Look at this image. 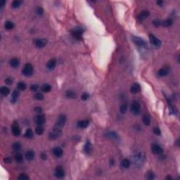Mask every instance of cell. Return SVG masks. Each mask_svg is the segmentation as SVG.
I'll return each instance as SVG.
<instances>
[{
	"instance_id": "3",
	"label": "cell",
	"mask_w": 180,
	"mask_h": 180,
	"mask_svg": "<svg viewBox=\"0 0 180 180\" xmlns=\"http://www.w3.org/2000/svg\"><path fill=\"white\" fill-rule=\"evenodd\" d=\"M73 37H74L75 38L80 40L82 39V35L83 33V30L81 28H73V30L71 32Z\"/></svg>"
},
{
	"instance_id": "13",
	"label": "cell",
	"mask_w": 180,
	"mask_h": 180,
	"mask_svg": "<svg viewBox=\"0 0 180 180\" xmlns=\"http://www.w3.org/2000/svg\"><path fill=\"white\" fill-rule=\"evenodd\" d=\"M56 60L55 59H52L48 61L46 67L49 70H54L56 67Z\"/></svg>"
},
{
	"instance_id": "18",
	"label": "cell",
	"mask_w": 180,
	"mask_h": 180,
	"mask_svg": "<svg viewBox=\"0 0 180 180\" xmlns=\"http://www.w3.org/2000/svg\"><path fill=\"white\" fill-rule=\"evenodd\" d=\"M9 63H10V65H11V67L16 68L18 67V65H19V64H20V61H19V60H18V59H16V58H13V59H11L10 60Z\"/></svg>"
},
{
	"instance_id": "33",
	"label": "cell",
	"mask_w": 180,
	"mask_h": 180,
	"mask_svg": "<svg viewBox=\"0 0 180 180\" xmlns=\"http://www.w3.org/2000/svg\"><path fill=\"white\" fill-rule=\"evenodd\" d=\"M107 137H110L111 139H117L118 138V134L115 132H108L107 134Z\"/></svg>"
},
{
	"instance_id": "16",
	"label": "cell",
	"mask_w": 180,
	"mask_h": 180,
	"mask_svg": "<svg viewBox=\"0 0 180 180\" xmlns=\"http://www.w3.org/2000/svg\"><path fill=\"white\" fill-rule=\"evenodd\" d=\"M133 42L137 45V46H143L146 45V42L141 39L139 37H133Z\"/></svg>"
},
{
	"instance_id": "46",
	"label": "cell",
	"mask_w": 180,
	"mask_h": 180,
	"mask_svg": "<svg viewBox=\"0 0 180 180\" xmlns=\"http://www.w3.org/2000/svg\"><path fill=\"white\" fill-rule=\"evenodd\" d=\"M5 83L8 85H10L13 83V80L11 78H6L5 80Z\"/></svg>"
},
{
	"instance_id": "21",
	"label": "cell",
	"mask_w": 180,
	"mask_h": 180,
	"mask_svg": "<svg viewBox=\"0 0 180 180\" xmlns=\"http://www.w3.org/2000/svg\"><path fill=\"white\" fill-rule=\"evenodd\" d=\"M143 124L145 125H147V126L150 125V124H151V118H150V116L146 114V115H143Z\"/></svg>"
},
{
	"instance_id": "50",
	"label": "cell",
	"mask_w": 180,
	"mask_h": 180,
	"mask_svg": "<svg viewBox=\"0 0 180 180\" xmlns=\"http://www.w3.org/2000/svg\"><path fill=\"white\" fill-rule=\"evenodd\" d=\"M5 3H6V1H1V4H0L1 7L4 6V4H5Z\"/></svg>"
},
{
	"instance_id": "20",
	"label": "cell",
	"mask_w": 180,
	"mask_h": 180,
	"mask_svg": "<svg viewBox=\"0 0 180 180\" xmlns=\"http://www.w3.org/2000/svg\"><path fill=\"white\" fill-rule=\"evenodd\" d=\"M18 97H19V92L17 91V90H14V91L13 92L12 94H11V101L13 103L16 102V101H17V99H18Z\"/></svg>"
},
{
	"instance_id": "31",
	"label": "cell",
	"mask_w": 180,
	"mask_h": 180,
	"mask_svg": "<svg viewBox=\"0 0 180 180\" xmlns=\"http://www.w3.org/2000/svg\"><path fill=\"white\" fill-rule=\"evenodd\" d=\"M127 108H128V105H127V103H124V104H122V105L120 106V113H121L122 114L125 113L127 112Z\"/></svg>"
},
{
	"instance_id": "5",
	"label": "cell",
	"mask_w": 180,
	"mask_h": 180,
	"mask_svg": "<svg viewBox=\"0 0 180 180\" xmlns=\"http://www.w3.org/2000/svg\"><path fill=\"white\" fill-rule=\"evenodd\" d=\"M149 40H150V42L151 43L154 45L156 47H159L161 46V42H160V40H158L156 37H155L152 34H150L149 35Z\"/></svg>"
},
{
	"instance_id": "30",
	"label": "cell",
	"mask_w": 180,
	"mask_h": 180,
	"mask_svg": "<svg viewBox=\"0 0 180 180\" xmlns=\"http://www.w3.org/2000/svg\"><path fill=\"white\" fill-rule=\"evenodd\" d=\"M14 158H15L16 161L17 162H19V163L22 162L23 160V158L22 154H21V153H17L15 155Z\"/></svg>"
},
{
	"instance_id": "22",
	"label": "cell",
	"mask_w": 180,
	"mask_h": 180,
	"mask_svg": "<svg viewBox=\"0 0 180 180\" xmlns=\"http://www.w3.org/2000/svg\"><path fill=\"white\" fill-rule=\"evenodd\" d=\"M4 27L6 30H12L14 28V24L13 22H11L10 20H8V21L5 22Z\"/></svg>"
},
{
	"instance_id": "49",
	"label": "cell",
	"mask_w": 180,
	"mask_h": 180,
	"mask_svg": "<svg viewBox=\"0 0 180 180\" xmlns=\"http://www.w3.org/2000/svg\"><path fill=\"white\" fill-rule=\"evenodd\" d=\"M156 4H157L158 5H159V6H162V4H163V1H158L156 2Z\"/></svg>"
},
{
	"instance_id": "27",
	"label": "cell",
	"mask_w": 180,
	"mask_h": 180,
	"mask_svg": "<svg viewBox=\"0 0 180 180\" xmlns=\"http://www.w3.org/2000/svg\"><path fill=\"white\" fill-rule=\"evenodd\" d=\"M26 88H27V87H26V84L25 82H20L17 84V89L20 91H25L26 89Z\"/></svg>"
},
{
	"instance_id": "42",
	"label": "cell",
	"mask_w": 180,
	"mask_h": 180,
	"mask_svg": "<svg viewBox=\"0 0 180 180\" xmlns=\"http://www.w3.org/2000/svg\"><path fill=\"white\" fill-rule=\"evenodd\" d=\"M36 12H37V14H38V15H42L43 14V13H44V10H43V9L42 8V7H38L37 9V10H36Z\"/></svg>"
},
{
	"instance_id": "2",
	"label": "cell",
	"mask_w": 180,
	"mask_h": 180,
	"mask_svg": "<svg viewBox=\"0 0 180 180\" xmlns=\"http://www.w3.org/2000/svg\"><path fill=\"white\" fill-rule=\"evenodd\" d=\"M22 73L26 77H29L33 73V67L30 63H27L25 65L23 69L22 70Z\"/></svg>"
},
{
	"instance_id": "35",
	"label": "cell",
	"mask_w": 180,
	"mask_h": 180,
	"mask_svg": "<svg viewBox=\"0 0 180 180\" xmlns=\"http://www.w3.org/2000/svg\"><path fill=\"white\" fill-rule=\"evenodd\" d=\"M35 132H36L38 135L42 134L43 132H44V128L42 127V126L38 125V126L36 127V129H35Z\"/></svg>"
},
{
	"instance_id": "17",
	"label": "cell",
	"mask_w": 180,
	"mask_h": 180,
	"mask_svg": "<svg viewBox=\"0 0 180 180\" xmlns=\"http://www.w3.org/2000/svg\"><path fill=\"white\" fill-rule=\"evenodd\" d=\"M35 152L32 150H30V151H28L25 153V158L28 160H32L35 158Z\"/></svg>"
},
{
	"instance_id": "15",
	"label": "cell",
	"mask_w": 180,
	"mask_h": 180,
	"mask_svg": "<svg viewBox=\"0 0 180 180\" xmlns=\"http://www.w3.org/2000/svg\"><path fill=\"white\" fill-rule=\"evenodd\" d=\"M150 14L149 11H143L142 12H141L140 14L138 15V18L139 20H143L146 18H147L149 16Z\"/></svg>"
},
{
	"instance_id": "7",
	"label": "cell",
	"mask_w": 180,
	"mask_h": 180,
	"mask_svg": "<svg viewBox=\"0 0 180 180\" xmlns=\"http://www.w3.org/2000/svg\"><path fill=\"white\" fill-rule=\"evenodd\" d=\"M65 121H66V117L65 115H60V116L58 118V120H57V122L56 123V127H59V128H60L63 127L65 123Z\"/></svg>"
},
{
	"instance_id": "28",
	"label": "cell",
	"mask_w": 180,
	"mask_h": 180,
	"mask_svg": "<svg viewBox=\"0 0 180 180\" xmlns=\"http://www.w3.org/2000/svg\"><path fill=\"white\" fill-rule=\"evenodd\" d=\"M22 4V1L20 0H14L13 1V2L11 3V7L14 9H16L18 7H19Z\"/></svg>"
},
{
	"instance_id": "26",
	"label": "cell",
	"mask_w": 180,
	"mask_h": 180,
	"mask_svg": "<svg viewBox=\"0 0 180 180\" xmlns=\"http://www.w3.org/2000/svg\"><path fill=\"white\" fill-rule=\"evenodd\" d=\"M121 165L124 168H128L130 166V161L127 158L123 159L121 162Z\"/></svg>"
},
{
	"instance_id": "19",
	"label": "cell",
	"mask_w": 180,
	"mask_h": 180,
	"mask_svg": "<svg viewBox=\"0 0 180 180\" xmlns=\"http://www.w3.org/2000/svg\"><path fill=\"white\" fill-rule=\"evenodd\" d=\"M89 124V120H80L78 122V126L80 127V128H86Z\"/></svg>"
},
{
	"instance_id": "45",
	"label": "cell",
	"mask_w": 180,
	"mask_h": 180,
	"mask_svg": "<svg viewBox=\"0 0 180 180\" xmlns=\"http://www.w3.org/2000/svg\"><path fill=\"white\" fill-rule=\"evenodd\" d=\"M161 23H162V22H160V20H156L153 22V24L156 27H158V26H160V25H161Z\"/></svg>"
},
{
	"instance_id": "48",
	"label": "cell",
	"mask_w": 180,
	"mask_h": 180,
	"mask_svg": "<svg viewBox=\"0 0 180 180\" xmlns=\"http://www.w3.org/2000/svg\"><path fill=\"white\" fill-rule=\"evenodd\" d=\"M41 158H42V160H46V155L44 153H42L41 154Z\"/></svg>"
},
{
	"instance_id": "23",
	"label": "cell",
	"mask_w": 180,
	"mask_h": 180,
	"mask_svg": "<svg viewBox=\"0 0 180 180\" xmlns=\"http://www.w3.org/2000/svg\"><path fill=\"white\" fill-rule=\"evenodd\" d=\"M34 136V134H33V132L32 130L29 128L26 131H25V137L28 139H32Z\"/></svg>"
},
{
	"instance_id": "9",
	"label": "cell",
	"mask_w": 180,
	"mask_h": 180,
	"mask_svg": "<svg viewBox=\"0 0 180 180\" xmlns=\"http://www.w3.org/2000/svg\"><path fill=\"white\" fill-rule=\"evenodd\" d=\"M35 122L37 125H41L42 126L45 122H46V119H45V116L42 114H39L38 115H37L35 118Z\"/></svg>"
},
{
	"instance_id": "32",
	"label": "cell",
	"mask_w": 180,
	"mask_h": 180,
	"mask_svg": "<svg viewBox=\"0 0 180 180\" xmlns=\"http://www.w3.org/2000/svg\"><path fill=\"white\" fill-rule=\"evenodd\" d=\"M146 179L149 180H153L155 178V175L153 174V172H152L151 171H148L146 174V176H145Z\"/></svg>"
},
{
	"instance_id": "47",
	"label": "cell",
	"mask_w": 180,
	"mask_h": 180,
	"mask_svg": "<svg viewBox=\"0 0 180 180\" xmlns=\"http://www.w3.org/2000/svg\"><path fill=\"white\" fill-rule=\"evenodd\" d=\"M4 162H5V163L9 164V163H11V162L12 159H11L10 157H6V158H5L4 159Z\"/></svg>"
},
{
	"instance_id": "29",
	"label": "cell",
	"mask_w": 180,
	"mask_h": 180,
	"mask_svg": "<svg viewBox=\"0 0 180 180\" xmlns=\"http://www.w3.org/2000/svg\"><path fill=\"white\" fill-rule=\"evenodd\" d=\"M51 89V87L49 84H44L42 87V90L44 92H49Z\"/></svg>"
},
{
	"instance_id": "12",
	"label": "cell",
	"mask_w": 180,
	"mask_h": 180,
	"mask_svg": "<svg viewBox=\"0 0 180 180\" xmlns=\"http://www.w3.org/2000/svg\"><path fill=\"white\" fill-rule=\"evenodd\" d=\"M141 91V86L138 84V83H135L134 84L131 88H130V92L134 94H136L137 93H139Z\"/></svg>"
},
{
	"instance_id": "41",
	"label": "cell",
	"mask_w": 180,
	"mask_h": 180,
	"mask_svg": "<svg viewBox=\"0 0 180 180\" xmlns=\"http://www.w3.org/2000/svg\"><path fill=\"white\" fill-rule=\"evenodd\" d=\"M18 180H29V177H28V176H27V175H25V174H22V175H20V176L18 177Z\"/></svg>"
},
{
	"instance_id": "14",
	"label": "cell",
	"mask_w": 180,
	"mask_h": 180,
	"mask_svg": "<svg viewBox=\"0 0 180 180\" xmlns=\"http://www.w3.org/2000/svg\"><path fill=\"white\" fill-rule=\"evenodd\" d=\"M53 153H54V155L56 157L60 158V157H61V156H63V151L62 148H60V147H56V148H54V150H53Z\"/></svg>"
},
{
	"instance_id": "38",
	"label": "cell",
	"mask_w": 180,
	"mask_h": 180,
	"mask_svg": "<svg viewBox=\"0 0 180 180\" xmlns=\"http://www.w3.org/2000/svg\"><path fill=\"white\" fill-rule=\"evenodd\" d=\"M89 95L88 93H83L81 96V99H82V100L83 101L87 100L89 99Z\"/></svg>"
},
{
	"instance_id": "39",
	"label": "cell",
	"mask_w": 180,
	"mask_h": 180,
	"mask_svg": "<svg viewBox=\"0 0 180 180\" xmlns=\"http://www.w3.org/2000/svg\"><path fill=\"white\" fill-rule=\"evenodd\" d=\"M35 98L37 99V100H43V99H44V96L41 94V93H37V94H35Z\"/></svg>"
},
{
	"instance_id": "37",
	"label": "cell",
	"mask_w": 180,
	"mask_h": 180,
	"mask_svg": "<svg viewBox=\"0 0 180 180\" xmlns=\"http://www.w3.org/2000/svg\"><path fill=\"white\" fill-rule=\"evenodd\" d=\"M84 150L85 151L86 153H89L90 151V143L89 142H87V143L85 144L84 147Z\"/></svg>"
},
{
	"instance_id": "34",
	"label": "cell",
	"mask_w": 180,
	"mask_h": 180,
	"mask_svg": "<svg viewBox=\"0 0 180 180\" xmlns=\"http://www.w3.org/2000/svg\"><path fill=\"white\" fill-rule=\"evenodd\" d=\"M172 24V20L171 19H167V20H164L163 22H162L161 25L165 26V27H169Z\"/></svg>"
},
{
	"instance_id": "36",
	"label": "cell",
	"mask_w": 180,
	"mask_h": 180,
	"mask_svg": "<svg viewBox=\"0 0 180 180\" xmlns=\"http://www.w3.org/2000/svg\"><path fill=\"white\" fill-rule=\"evenodd\" d=\"M12 148L14 151H18L21 148V146H20V143L18 142H15L13 145H12Z\"/></svg>"
},
{
	"instance_id": "40",
	"label": "cell",
	"mask_w": 180,
	"mask_h": 180,
	"mask_svg": "<svg viewBox=\"0 0 180 180\" xmlns=\"http://www.w3.org/2000/svg\"><path fill=\"white\" fill-rule=\"evenodd\" d=\"M39 89V86L37 84H32L30 86V90L32 92H37Z\"/></svg>"
},
{
	"instance_id": "25",
	"label": "cell",
	"mask_w": 180,
	"mask_h": 180,
	"mask_svg": "<svg viewBox=\"0 0 180 180\" xmlns=\"http://www.w3.org/2000/svg\"><path fill=\"white\" fill-rule=\"evenodd\" d=\"M65 96L68 97V98H70V99H74L76 97V94L75 92L72 91V90H68L65 92Z\"/></svg>"
},
{
	"instance_id": "24",
	"label": "cell",
	"mask_w": 180,
	"mask_h": 180,
	"mask_svg": "<svg viewBox=\"0 0 180 180\" xmlns=\"http://www.w3.org/2000/svg\"><path fill=\"white\" fill-rule=\"evenodd\" d=\"M0 92L1 93V94H3L4 96H7L10 93V89L6 87H1L0 89Z\"/></svg>"
},
{
	"instance_id": "11",
	"label": "cell",
	"mask_w": 180,
	"mask_h": 180,
	"mask_svg": "<svg viewBox=\"0 0 180 180\" xmlns=\"http://www.w3.org/2000/svg\"><path fill=\"white\" fill-rule=\"evenodd\" d=\"M35 44L37 47L38 48H43L47 44V40L46 39H37L35 40Z\"/></svg>"
},
{
	"instance_id": "43",
	"label": "cell",
	"mask_w": 180,
	"mask_h": 180,
	"mask_svg": "<svg viewBox=\"0 0 180 180\" xmlns=\"http://www.w3.org/2000/svg\"><path fill=\"white\" fill-rule=\"evenodd\" d=\"M35 111L36 113H39V114H41L42 112V108L40 106H37V107L35 108Z\"/></svg>"
},
{
	"instance_id": "51",
	"label": "cell",
	"mask_w": 180,
	"mask_h": 180,
	"mask_svg": "<svg viewBox=\"0 0 180 180\" xmlns=\"http://www.w3.org/2000/svg\"><path fill=\"white\" fill-rule=\"evenodd\" d=\"M167 179H170V180H172V178L171 177H166V180Z\"/></svg>"
},
{
	"instance_id": "8",
	"label": "cell",
	"mask_w": 180,
	"mask_h": 180,
	"mask_svg": "<svg viewBox=\"0 0 180 180\" xmlns=\"http://www.w3.org/2000/svg\"><path fill=\"white\" fill-rule=\"evenodd\" d=\"M54 175L56 176V177H57L58 179H61L64 177L65 175V172L63 169L62 167L60 166H58L56 170H55V172H54Z\"/></svg>"
},
{
	"instance_id": "4",
	"label": "cell",
	"mask_w": 180,
	"mask_h": 180,
	"mask_svg": "<svg viewBox=\"0 0 180 180\" xmlns=\"http://www.w3.org/2000/svg\"><path fill=\"white\" fill-rule=\"evenodd\" d=\"M11 130L12 133L14 136L18 137L20 134V128L18 123L17 122H14V123L11 125Z\"/></svg>"
},
{
	"instance_id": "6",
	"label": "cell",
	"mask_w": 180,
	"mask_h": 180,
	"mask_svg": "<svg viewBox=\"0 0 180 180\" xmlns=\"http://www.w3.org/2000/svg\"><path fill=\"white\" fill-rule=\"evenodd\" d=\"M151 151H152V152L154 154H156V155H160L161 153H162V152H163L162 148L160 147L158 144H156V143L152 144V146H151Z\"/></svg>"
},
{
	"instance_id": "44",
	"label": "cell",
	"mask_w": 180,
	"mask_h": 180,
	"mask_svg": "<svg viewBox=\"0 0 180 180\" xmlns=\"http://www.w3.org/2000/svg\"><path fill=\"white\" fill-rule=\"evenodd\" d=\"M153 133L155 134H156V135H160V130L159 128H158V127H155L154 129H153Z\"/></svg>"
},
{
	"instance_id": "1",
	"label": "cell",
	"mask_w": 180,
	"mask_h": 180,
	"mask_svg": "<svg viewBox=\"0 0 180 180\" xmlns=\"http://www.w3.org/2000/svg\"><path fill=\"white\" fill-rule=\"evenodd\" d=\"M130 108H131V111L132 113L134 114V115H139L140 113V111H141V106L139 103L137 101H133L131 103V106H130Z\"/></svg>"
},
{
	"instance_id": "10",
	"label": "cell",
	"mask_w": 180,
	"mask_h": 180,
	"mask_svg": "<svg viewBox=\"0 0 180 180\" xmlns=\"http://www.w3.org/2000/svg\"><path fill=\"white\" fill-rule=\"evenodd\" d=\"M170 72V67L168 66H165L163 68H162L161 69H160L158 72V75L160 77H165Z\"/></svg>"
}]
</instances>
